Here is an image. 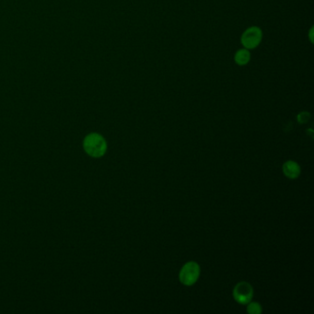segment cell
Here are the masks:
<instances>
[{"mask_svg": "<svg viewBox=\"0 0 314 314\" xmlns=\"http://www.w3.org/2000/svg\"><path fill=\"white\" fill-rule=\"evenodd\" d=\"M83 148L90 157H103L107 150V143L100 134L92 133L87 136L83 142Z\"/></svg>", "mask_w": 314, "mask_h": 314, "instance_id": "cell-1", "label": "cell"}, {"mask_svg": "<svg viewBox=\"0 0 314 314\" xmlns=\"http://www.w3.org/2000/svg\"><path fill=\"white\" fill-rule=\"evenodd\" d=\"M200 276V266L197 262H186L179 273L180 282L184 286H192Z\"/></svg>", "mask_w": 314, "mask_h": 314, "instance_id": "cell-2", "label": "cell"}, {"mask_svg": "<svg viewBox=\"0 0 314 314\" xmlns=\"http://www.w3.org/2000/svg\"><path fill=\"white\" fill-rule=\"evenodd\" d=\"M262 33L258 27H251L247 29L242 36V44L246 49H253L257 47L262 41Z\"/></svg>", "mask_w": 314, "mask_h": 314, "instance_id": "cell-3", "label": "cell"}, {"mask_svg": "<svg viewBox=\"0 0 314 314\" xmlns=\"http://www.w3.org/2000/svg\"><path fill=\"white\" fill-rule=\"evenodd\" d=\"M233 297L241 304H248L253 297V288L247 282H240L233 289Z\"/></svg>", "mask_w": 314, "mask_h": 314, "instance_id": "cell-4", "label": "cell"}, {"mask_svg": "<svg viewBox=\"0 0 314 314\" xmlns=\"http://www.w3.org/2000/svg\"><path fill=\"white\" fill-rule=\"evenodd\" d=\"M283 173L289 179H296L300 174V167L296 161L288 160L283 164Z\"/></svg>", "mask_w": 314, "mask_h": 314, "instance_id": "cell-5", "label": "cell"}, {"mask_svg": "<svg viewBox=\"0 0 314 314\" xmlns=\"http://www.w3.org/2000/svg\"><path fill=\"white\" fill-rule=\"evenodd\" d=\"M251 59V54L248 49H241L235 54V62L239 66H244Z\"/></svg>", "mask_w": 314, "mask_h": 314, "instance_id": "cell-6", "label": "cell"}, {"mask_svg": "<svg viewBox=\"0 0 314 314\" xmlns=\"http://www.w3.org/2000/svg\"><path fill=\"white\" fill-rule=\"evenodd\" d=\"M247 313L251 314H260L262 313V307L257 302H249L247 307Z\"/></svg>", "mask_w": 314, "mask_h": 314, "instance_id": "cell-7", "label": "cell"}, {"mask_svg": "<svg viewBox=\"0 0 314 314\" xmlns=\"http://www.w3.org/2000/svg\"><path fill=\"white\" fill-rule=\"evenodd\" d=\"M309 119H310V114H308V113H301L297 116V121L301 123L308 122Z\"/></svg>", "mask_w": 314, "mask_h": 314, "instance_id": "cell-8", "label": "cell"}]
</instances>
